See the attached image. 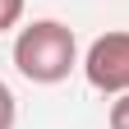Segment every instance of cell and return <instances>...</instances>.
<instances>
[{"mask_svg": "<svg viewBox=\"0 0 129 129\" xmlns=\"http://www.w3.org/2000/svg\"><path fill=\"white\" fill-rule=\"evenodd\" d=\"M78 64V37L60 19H37L14 37V69L28 83H64Z\"/></svg>", "mask_w": 129, "mask_h": 129, "instance_id": "1", "label": "cell"}, {"mask_svg": "<svg viewBox=\"0 0 129 129\" xmlns=\"http://www.w3.org/2000/svg\"><path fill=\"white\" fill-rule=\"evenodd\" d=\"M83 74L106 97L129 92V32H102L83 55Z\"/></svg>", "mask_w": 129, "mask_h": 129, "instance_id": "2", "label": "cell"}, {"mask_svg": "<svg viewBox=\"0 0 129 129\" xmlns=\"http://www.w3.org/2000/svg\"><path fill=\"white\" fill-rule=\"evenodd\" d=\"M14 115H19V111H14V92H9L5 78H0V129H14Z\"/></svg>", "mask_w": 129, "mask_h": 129, "instance_id": "3", "label": "cell"}, {"mask_svg": "<svg viewBox=\"0 0 129 129\" xmlns=\"http://www.w3.org/2000/svg\"><path fill=\"white\" fill-rule=\"evenodd\" d=\"M111 129H129V92H120L111 102Z\"/></svg>", "mask_w": 129, "mask_h": 129, "instance_id": "4", "label": "cell"}, {"mask_svg": "<svg viewBox=\"0 0 129 129\" xmlns=\"http://www.w3.org/2000/svg\"><path fill=\"white\" fill-rule=\"evenodd\" d=\"M23 19V0H0V32Z\"/></svg>", "mask_w": 129, "mask_h": 129, "instance_id": "5", "label": "cell"}]
</instances>
